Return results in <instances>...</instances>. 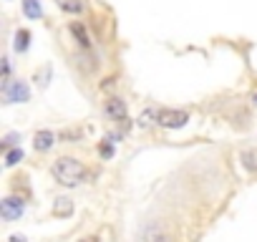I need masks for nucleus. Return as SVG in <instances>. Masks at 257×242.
Instances as JSON below:
<instances>
[{"label": "nucleus", "mask_w": 257, "mask_h": 242, "mask_svg": "<svg viewBox=\"0 0 257 242\" xmlns=\"http://www.w3.org/2000/svg\"><path fill=\"white\" fill-rule=\"evenodd\" d=\"M3 96L8 103H23L31 98V91L23 81H8V83H3Z\"/></svg>", "instance_id": "3"}, {"label": "nucleus", "mask_w": 257, "mask_h": 242, "mask_svg": "<svg viewBox=\"0 0 257 242\" xmlns=\"http://www.w3.org/2000/svg\"><path fill=\"white\" fill-rule=\"evenodd\" d=\"M18 162H23V149H8L6 152V167H16Z\"/></svg>", "instance_id": "13"}, {"label": "nucleus", "mask_w": 257, "mask_h": 242, "mask_svg": "<svg viewBox=\"0 0 257 242\" xmlns=\"http://www.w3.org/2000/svg\"><path fill=\"white\" fill-rule=\"evenodd\" d=\"M11 242H28L23 234H11Z\"/></svg>", "instance_id": "16"}, {"label": "nucleus", "mask_w": 257, "mask_h": 242, "mask_svg": "<svg viewBox=\"0 0 257 242\" xmlns=\"http://www.w3.org/2000/svg\"><path fill=\"white\" fill-rule=\"evenodd\" d=\"M239 162H242V167H244L247 172H257V147L244 149V152L239 154Z\"/></svg>", "instance_id": "7"}, {"label": "nucleus", "mask_w": 257, "mask_h": 242, "mask_svg": "<svg viewBox=\"0 0 257 242\" xmlns=\"http://www.w3.org/2000/svg\"><path fill=\"white\" fill-rule=\"evenodd\" d=\"M187 121H189L187 111H179V108H162V111H157V124L162 129H182V127H187Z\"/></svg>", "instance_id": "2"}, {"label": "nucleus", "mask_w": 257, "mask_h": 242, "mask_svg": "<svg viewBox=\"0 0 257 242\" xmlns=\"http://www.w3.org/2000/svg\"><path fill=\"white\" fill-rule=\"evenodd\" d=\"M254 103H257V93H254Z\"/></svg>", "instance_id": "19"}, {"label": "nucleus", "mask_w": 257, "mask_h": 242, "mask_svg": "<svg viewBox=\"0 0 257 242\" xmlns=\"http://www.w3.org/2000/svg\"><path fill=\"white\" fill-rule=\"evenodd\" d=\"M56 3L66 13H83V0H56Z\"/></svg>", "instance_id": "10"}, {"label": "nucleus", "mask_w": 257, "mask_h": 242, "mask_svg": "<svg viewBox=\"0 0 257 242\" xmlns=\"http://www.w3.org/2000/svg\"><path fill=\"white\" fill-rule=\"evenodd\" d=\"M13 46H16V51H18V53H26V51H28V46H31V33H28L26 28H23V31H18V33H16V43H13Z\"/></svg>", "instance_id": "11"}, {"label": "nucleus", "mask_w": 257, "mask_h": 242, "mask_svg": "<svg viewBox=\"0 0 257 242\" xmlns=\"http://www.w3.org/2000/svg\"><path fill=\"white\" fill-rule=\"evenodd\" d=\"M16 142H18V134H11V137H6V142H3V147L8 149V147H11V144H16Z\"/></svg>", "instance_id": "15"}, {"label": "nucleus", "mask_w": 257, "mask_h": 242, "mask_svg": "<svg viewBox=\"0 0 257 242\" xmlns=\"http://www.w3.org/2000/svg\"><path fill=\"white\" fill-rule=\"evenodd\" d=\"M51 174L63 187H78L86 179V167L73 157H61L51 164Z\"/></svg>", "instance_id": "1"}, {"label": "nucleus", "mask_w": 257, "mask_h": 242, "mask_svg": "<svg viewBox=\"0 0 257 242\" xmlns=\"http://www.w3.org/2000/svg\"><path fill=\"white\" fill-rule=\"evenodd\" d=\"M106 116L113 118V121H123L126 118V101L123 98H108L106 106H103Z\"/></svg>", "instance_id": "5"}, {"label": "nucleus", "mask_w": 257, "mask_h": 242, "mask_svg": "<svg viewBox=\"0 0 257 242\" xmlns=\"http://www.w3.org/2000/svg\"><path fill=\"white\" fill-rule=\"evenodd\" d=\"M81 242H98V237H83Z\"/></svg>", "instance_id": "18"}, {"label": "nucleus", "mask_w": 257, "mask_h": 242, "mask_svg": "<svg viewBox=\"0 0 257 242\" xmlns=\"http://www.w3.org/2000/svg\"><path fill=\"white\" fill-rule=\"evenodd\" d=\"M23 8H26V16H28V18H41V16H43L41 0H23Z\"/></svg>", "instance_id": "12"}, {"label": "nucleus", "mask_w": 257, "mask_h": 242, "mask_svg": "<svg viewBox=\"0 0 257 242\" xmlns=\"http://www.w3.org/2000/svg\"><path fill=\"white\" fill-rule=\"evenodd\" d=\"M154 242H174V239H172V237H169V234H159V237H157V239H154Z\"/></svg>", "instance_id": "17"}, {"label": "nucleus", "mask_w": 257, "mask_h": 242, "mask_svg": "<svg viewBox=\"0 0 257 242\" xmlns=\"http://www.w3.org/2000/svg\"><path fill=\"white\" fill-rule=\"evenodd\" d=\"M53 144H56V134H53L51 129L38 132V134H36V139H33L36 152H48V149H53Z\"/></svg>", "instance_id": "6"}, {"label": "nucleus", "mask_w": 257, "mask_h": 242, "mask_svg": "<svg viewBox=\"0 0 257 242\" xmlns=\"http://www.w3.org/2000/svg\"><path fill=\"white\" fill-rule=\"evenodd\" d=\"M71 33H73V38H76L83 48H88V46H91L88 33H86V26H81V23H71Z\"/></svg>", "instance_id": "9"}, {"label": "nucleus", "mask_w": 257, "mask_h": 242, "mask_svg": "<svg viewBox=\"0 0 257 242\" xmlns=\"http://www.w3.org/2000/svg\"><path fill=\"white\" fill-rule=\"evenodd\" d=\"M98 154H101L103 159H111V157H113V147H111L108 142H101V144H98Z\"/></svg>", "instance_id": "14"}, {"label": "nucleus", "mask_w": 257, "mask_h": 242, "mask_svg": "<svg viewBox=\"0 0 257 242\" xmlns=\"http://www.w3.org/2000/svg\"><path fill=\"white\" fill-rule=\"evenodd\" d=\"M53 214H56V217H71V214H73V202H71L68 197L56 199V204H53Z\"/></svg>", "instance_id": "8"}, {"label": "nucleus", "mask_w": 257, "mask_h": 242, "mask_svg": "<svg viewBox=\"0 0 257 242\" xmlns=\"http://www.w3.org/2000/svg\"><path fill=\"white\" fill-rule=\"evenodd\" d=\"M26 212V202L21 197H6L3 204H0V214H3V219L13 222V219H21Z\"/></svg>", "instance_id": "4"}]
</instances>
